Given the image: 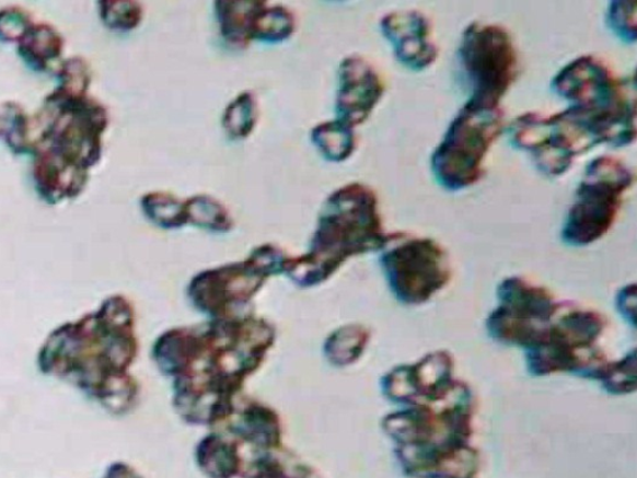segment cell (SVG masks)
<instances>
[{
	"label": "cell",
	"instance_id": "obj_16",
	"mask_svg": "<svg viewBox=\"0 0 637 478\" xmlns=\"http://www.w3.org/2000/svg\"><path fill=\"white\" fill-rule=\"evenodd\" d=\"M141 207L146 215L162 225L172 229L187 223L186 201L166 193H151L144 195Z\"/></svg>",
	"mask_w": 637,
	"mask_h": 478
},
{
	"label": "cell",
	"instance_id": "obj_22",
	"mask_svg": "<svg viewBox=\"0 0 637 478\" xmlns=\"http://www.w3.org/2000/svg\"><path fill=\"white\" fill-rule=\"evenodd\" d=\"M34 23L32 13L20 5L0 9V42L20 44Z\"/></svg>",
	"mask_w": 637,
	"mask_h": 478
},
{
	"label": "cell",
	"instance_id": "obj_6",
	"mask_svg": "<svg viewBox=\"0 0 637 478\" xmlns=\"http://www.w3.org/2000/svg\"><path fill=\"white\" fill-rule=\"evenodd\" d=\"M506 130L511 145L530 153L536 170L552 178L567 174L577 158L598 147L567 109L549 115L524 113Z\"/></svg>",
	"mask_w": 637,
	"mask_h": 478
},
{
	"label": "cell",
	"instance_id": "obj_2",
	"mask_svg": "<svg viewBox=\"0 0 637 478\" xmlns=\"http://www.w3.org/2000/svg\"><path fill=\"white\" fill-rule=\"evenodd\" d=\"M387 236L374 189L349 184L325 201L311 254L288 269L297 279L314 283L332 275L350 256L384 248Z\"/></svg>",
	"mask_w": 637,
	"mask_h": 478
},
{
	"label": "cell",
	"instance_id": "obj_8",
	"mask_svg": "<svg viewBox=\"0 0 637 478\" xmlns=\"http://www.w3.org/2000/svg\"><path fill=\"white\" fill-rule=\"evenodd\" d=\"M382 35L393 47L394 56L406 69L425 71L440 57L430 16L417 9H402L382 16Z\"/></svg>",
	"mask_w": 637,
	"mask_h": 478
},
{
	"label": "cell",
	"instance_id": "obj_23",
	"mask_svg": "<svg viewBox=\"0 0 637 478\" xmlns=\"http://www.w3.org/2000/svg\"><path fill=\"white\" fill-rule=\"evenodd\" d=\"M106 478H140L125 465H114L108 468Z\"/></svg>",
	"mask_w": 637,
	"mask_h": 478
},
{
	"label": "cell",
	"instance_id": "obj_9",
	"mask_svg": "<svg viewBox=\"0 0 637 478\" xmlns=\"http://www.w3.org/2000/svg\"><path fill=\"white\" fill-rule=\"evenodd\" d=\"M385 81L369 60L350 56L341 61L335 109L338 120L355 126L368 120L382 96Z\"/></svg>",
	"mask_w": 637,
	"mask_h": 478
},
{
	"label": "cell",
	"instance_id": "obj_1",
	"mask_svg": "<svg viewBox=\"0 0 637 478\" xmlns=\"http://www.w3.org/2000/svg\"><path fill=\"white\" fill-rule=\"evenodd\" d=\"M551 88L587 129L597 145L630 147L636 140L634 80L622 79L609 62L581 56L564 66Z\"/></svg>",
	"mask_w": 637,
	"mask_h": 478
},
{
	"label": "cell",
	"instance_id": "obj_3",
	"mask_svg": "<svg viewBox=\"0 0 637 478\" xmlns=\"http://www.w3.org/2000/svg\"><path fill=\"white\" fill-rule=\"evenodd\" d=\"M505 130L502 107L464 104L432 152L436 183L451 193L477 185L485 175L488 152Z\"/></svg>",
	"mask_w": 637,
	"mask_h": 478
},
{
	"label": "cell",
	"instance_id": "obj_12",
	"mask_svg": "<svg viewBox=\"0 0 637 478\" xmlns=\"http://www.w3.org/2000/svg\"><path fill=\"white\" fill-rule=\"evenodd\" d=\"M259 2L216 3V14L221 33L235 47H245L252 40L253 18Z\"/></svg>",
	"mask_w": 637,
	"mask_h": 478
},
{
	"label": "cell",
	"instance_id": "obj_10",
	"mask_svg": "<svg viewBox=\"0 0 637 478\" xmlns=\"http://www.w3.org/2000/svg\"><path fill=\"white\" fill-rule=\"evenodd\" d=\"M35 153L33 177L36 191L44 201L56 205L84 191L89 179L88 168L48 148H42Z\"/></svg>",
	"mask_w": 637,
	"mask_h": 478
},
{
	"label": "cell",
	"instance_id": "obj_15",
	"mask_svg": "<svg viewBox=\"0 0 637 478\" xmlns=\"http://www.w3.org/2000/svg\"><path fill=\"white\" fill-rule=\"evenodd\" d=\"M32 117L15 102L0 103V138L18 153L35 152L31 130Z\"/></svg>",
	"mask_w": 637,
	"mask_h": 478
},
{
	"label": "cell",
	"instance_id": "obj_11",
	"mask_svg": "<svg viewBox=\"0 0 637 478\" xmlns=\"http://www.w3.org/2000/svg\"><path fill=\"white\" fill-rule=\"evenodd\" d=\"M66 40L49 23H34L23 40L18 44L21 58L35 71H47L51 62L61 58Z\"/></svg>",
	"mask_w": 637,
	"mask_h": 478
},
{
	"label": "cell",
	"instance_id": "obj_17",
	"mask_svg": "<svg viewBox=\"0 0 637 478\" xmlns=\"http://www.w3.org/2000/svg\"><path fill=\"white\" fill-rule=\"evenodd\" d=\"M258 119V106L256 96L252 92H245L236 96L227 107L223 115V128L232 138H247L256 126Z\"/></svg>",
	"mask_w": 637,
	"mask_h": 478
},
{
	"label": "cell",
	"instance_id": "obj_21",
	"mask_svg": "<svg viewBox=\"0 0 637 478\" xmlns=\"http://www.w3.org/2000/svg\"><path fill=\"white\" fill-rule=\"evenodd\" d=\"M606 25L618 40L625 44H635L637 39L635 3H610L606 12Z\"/></svg>",
	"mask_w": 637,
	"mask_h": 478
},
{
	"label": "cell",
	"instance_id": "obj_20",
	"mask_svg": "<svg viewBox=\"0 0 637 478\" xmlns=\"http://www.w3.org/2000/svg\"><path fill=\"white\" fill-rule=\"evenodd\" d=\"M141 4L136 2H102L99 3V15L108 30L129 32L136 28L142 20Z\"/></svg>",
	"mask_w": 637,
	"mask_h": 478
},
{
	"label": "cell",
	"instance_id": "obj_18",
	"mask_svg": "<svg viewBox=\"0 0 637 478\" xmlns=\"http://www.w3.org/2000/svg\"><path fill=\"white\" fill-rule=\"evenodd\" d=\"M187 222L211 230H229L231 215L225 207L209 196H196L186 201Z\"/></svg>",
	"mask_w": 637,
	"mask_h": 478
},
{
	"label": "cell",
	"instance_id": "obj_7",
	"mask_svg": "<svg viewBox=\"0 0 637 478\" xmlns=\"http://www.w3.org/2000/svg\"><path fill=\"white\" fill-rule=\"evenodd\" d=\"M382 249L390 287L406 303L425 302L450 281L448 252L435 240L395 233Z\"/></svg>",
	"mask_w": 637,
	"mask_h": 478
},
{
	"label": "cell",
	"instance_id": "obj_19",
	"mask_svg": "<svg viewBox=\"0 0 637 478\" xmlns=\"http://www.w3.org/2000/svg\"><path fill=\"white\" fill-rule=\"evenodd\" d=\"M57 78L59 85L54 92L68 96H84L88 95L93 73L84 58L72 57L60 62Z\"/></svg>",
	"mask_w": 637,
	"mask_h": 478
},
{
	"label": "cell",
	"instance_id": "obj_13",
	"mask_svg": "<svg viewBox=\"0 0 637 478\" xmlns=\"http://www.w3.org/2000/svg\"><path fill=\"white\" fill-rule=\"evenodd\" d=\"M312 141L329 161H344L357 149V135L352 126L338 119L319 124L312 131Z\"/></svg>",
	"mask_w": 637,
	"mask_h": 478
},
{
	"label": "cell",
	"instance_id": "obj_4",
	"mask_svg": "<svg viewBox=\"0 0 637 478\" xmlns=\"http://www.w3.org/2000/svg\"><path fill=\"white\" fill-rule=\"evenodd\" d=\"M458 65L467 103L500 107L520 73V54L506 26L475 21L462 32Z\"/></svg>",
	"mask_w": 637,
	"mask_h": 478
},
{
	"label": "cell",
	"instance_id": "obj_5",
	"mask_svg": "<svg viewBox=\"0 0 637 478\" xmlns=\"http://www.w3.org/2000/svg\"><path fill=\"white\" fill-rule=\"evenodd\" d=\"M634 182V171L622 159L602 155L591 160L564 220L563 241L582 247L605 236Z\"/></svg>",
	"mask_w": 637,
	"mask_h": 478
},
{
	"label": "cell",
	"instance_id": "obj_14",
	"mask_svg": "<svg viewBox=\"0 0 637 478\" xmlns=\"http://www.w3.org/2000/svg\"><path fill=\"white\" fill-rule=\"evenodd\" d=\"M296 30L294 14L283 5H268L259 2L253 18L252 40L268 43L283 42Z\"/></svg>",
	"mask_w": 637,
	"mask_h": 478
}]
</instances>
